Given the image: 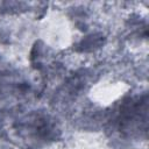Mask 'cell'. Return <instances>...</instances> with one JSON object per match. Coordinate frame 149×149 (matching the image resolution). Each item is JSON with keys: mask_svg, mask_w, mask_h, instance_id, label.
<instances>
[{"mask_svg": "<svg viewBox=\"0 0 149 149\" xmlns=\"http://www.w3.org/2000/svg\"><path fill=\"white\" fill-rule=\"evenodd\" d=\"M147 120V102L146 100L142 101L141 98H133L125 101L116 115L113 119V126L114 129L118 133H121L127 135L130 133L134 134L137 129L141 128V126H146Z\"/></svg>", "mask_w": 149, "mask_h": 149, "instance_id": "obj_1", "label": "cell"}, {"mask_svg": "<svg viewBox=\"0 0 149 149\" xmlns=\"http://www.w3.org/2000/svg\"><path fill=\"white\" fill-rule=\"evenodd\" d=\"M27 133L33 136L34 140L48 141L56 137V127L45 116H35L26 123Z\"/></svg>", "mask_w": 149, "mask_h": 149, "instance_id": "obj_2", "label": "cell"}]
</instances>
